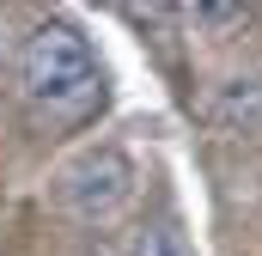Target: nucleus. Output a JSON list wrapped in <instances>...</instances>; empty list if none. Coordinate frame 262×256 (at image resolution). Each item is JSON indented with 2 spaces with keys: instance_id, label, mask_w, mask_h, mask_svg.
<instances>
[{
  "instance_id": "obj_1",
  "label": "nucleus",
  "mask_w": 262,
  "mask_h": 256,
  "mask_svg": "<svg viewBox=\"0 0 262 256\" xmlns=\"http://www.w3.org/2000/svg\"><path fill=\"white\" fill-rule=\"evenodd\" d=\"M18 86L25 98L43 110V116H85L98 104V55L92 43L67 25V18H49L25 37V55H18Z\"/></svg>"
},
{
  "instance_id": "obj_2",
  "label": "nucleus",
  "mask_w": 262,
  "mask_h": 256,
  "mask_svg": "<svg viewBox=\"0 0 262 256\" xmlns=\"http://www.w3.org/2000/svg\"><path fill=\"white\" fill-rule=\"evenodd\" d=\"M128 195H134V159L122 146H110V140L73 153L61 165V177H55V201H61L73 220H85V226L110 220Z\"/></svg>"
},
{
  "instance_id": "obj_3",
  "label": "nucleus",
  "mask_w": 262,
  "mask_h": 256,
  "mask_svg": "<svg viewBox=\"0 0 262 256\" xmlns=\"http://www.w3.org/2000/svg\"><path fill=\"white\" fill-rule=\"evenodd\" d=\"M207 122L220 134H262V79L256 73H232L213 86L207 98Z\"/></svg>"
},
{
  "instance_id": "obj_4",
  "label": "nucleus",
  "mask_w": 262,
  "mask_h": 256,
  "mask_svg": "<svg viewBox=\"0 0 262 256\" xmlns=\"http://www.w3.org/2000/svg\"><path fill=\"white\" fill-rule=\"evenodd\" d=\"M183 18L201 31H238V25H250V6H189Z\"/></svg>"
},
{
  "instance_id": "obj_5",
  "label": "nucleus",
  "mask_w": 262,
  "mask_h": 256,
  "mask_svg": "<svg viewBox=\"0 0 262 256\" xmlns=\"http://www.w3.org/2000/svg\"><path fill=\"white\" fill-rule=\"evenodd\" d=\"M134 256H183V238L171 226H140L134 232Z\"/></svg>"
}]
</instances>
